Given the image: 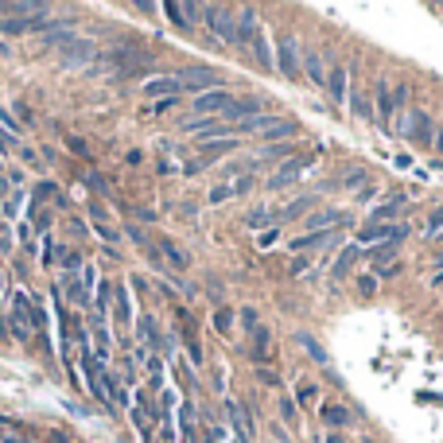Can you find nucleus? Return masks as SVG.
<instances>
[{
	"label": "nucleus",
	"instance_id": "nucleus-15",
	"mask_svg": "<svg viewBox=\"0 0 443 443\" xmlns=\"http://www.w3.org/2000/svg\"><path fill=\"white\" fill-rule=\"evenodd\" d=\"M260 113H265V109H260V101H257V98H242V101L234 98V105L226 109V121H237V125H242V121L260 117Z\"/></svg>",
	"mask_w": 443,
	"mask_h": 443
},
{
	"label": "nucleus",
	"instance_id": "nucleus-10",
	"mask_svg": "<svg viewBox=\"0 0 443 443\" xmlns=\"http://www.w3.org/2000/svg\"><path fill=\"white\" fill-rule=\"evenodd\" d=\"M346 67H331L326 70V98L335 101V105H346L350 101V90H346Z\"/></svg>",
	"mask_w": 443,
	"mask_h": 443
},
{
	"label": "nucleus",
	"instance_id": "nucleus-29",
	"mask_svg": "<svg viewBox=\"0 0 443 443\" xmlns=\"http://www.w3.org/2000/svg\"><path fill=\"white\" fill-rule=\"evenodd\" d=\"M253 343H257V354H268V346H272V335H268V326H253Z\"/></svg>",
	"mask_w": 443,
	"mask_h": 443
},
{
	"label": "nucleus",
	"instance_id": "nucleus-25",
	"mask_svg": "<svg viewBox=\"0 0 443 443\" xmlns=\"http://www.w3.org/2000/svg\"><path fill=\"white\" fill-rule=\"evenodd\" d=\"M369 257H373V272H377V268H389V265H393V257H397V245H373Z\"/></svg>",
	"mask_w": 443,
	"mask_h": 443
},
{
	"label": "nucleus",
	"instance_id": "nucleus-21",
	"mask_svg": "<svg viewBox=\"0 0 443 443\" xmlns=\"http://www.w3.org/2000/svg\"><path fill=\"white\" fill-rule=\"evenodd\" d=\"M90 218H93V226H98V237H101V242H109V245L121 242V230L109 226V222H105V210H101V206H90Z\"/></svg>",
	"mask_w": 443,
	"mask_h": 443
},
{
	"label": "nucleus",
	"instance_id": "nucleus-46",
	"mask_svg": "<svg viewBox=\"0 0 443 443\" xmlns=\"http://www.w3.org/2000/svg\"><path fill=\"white\" fill-rule=\"evenodd\" d=\"M82 284H86V292H90L93 284H98V272H93V268H86V272H82Z\"/></svg>",
	"mask_w": 443,
	"mask_h": 443
},
{
	"label": "nucleus",
	"instance_id": "nucleus-41",
	"mask_svg": "<svg viewBox=\"0 0 443 443\" xmlns=\"http://www.w3.org/2000/svg\"><path fill=\"white\" fill-rule=\"evenodd\" d=\"M288 272H292V276L308 272V257H296V260H288Z\"/></svg>",
	"mask_w": 443,
	"mask_h": 443
},
{
	"label": "nucleus",
	"instance_id": "nucleus-26",
	"mask_svg": "<svg viewBox=\"0 0 443 443\" xmlns=\"http://www.w3.org/2000/svg\"><path fill=\"white\" fill-rule=\"evenodd\" d=\"M311 206H315V199H311V194H303V199H292L284 206V214L280 218H300V214H311Z\"/></svg>",
	"mask_w": 443,
	"mask_h": 443
},
{
	"label": "nucleus",
	"instance_id": "nucleus-1",
	"mask_svg": "<svg viewBox=\"0 0 443 443\" xmlns=\"http://www.w3.org/2000/svg\"><path fill=\"white\" fill-rule=\"evenodd\" d=\"M179 90H191L194 98H202V93H210V90H222V74H218L214 67H187V70H179Z\"/></svg>",
	"mask_w": 443,
	"mask_h": 443
},
{
	"label": "nucleus",
	"instance_id": "nucleus-11",
	"mask_svg": "<svg viewBox=\"0 0 443 443\" xmlns=\"http://www.w3.org/2000/svg\"><path fill=\"white\" fill-rule=\"evenodd\" d=\"M346 218L338 214V210H315V214H308V226L311 234H335L338 226H343Z\"/></svg>",
	"mask_w": 443,
	"mask_h": 443
},
{
	"label": "nucleus",
	"instance_id": "nucleus-9",
	"mask_svg": "<svg viewBox=\"0 0 443 443\" xmlns=\"http://www.w3.org/2000/svg\"><path fill=\"white\" fill-rule=\"evenodd\" d=\"M404 206H409V199H404V194H389L381 206L369 210V226H393V218L401 214Z\"/></svg>",
	"mask_w": 443,
	"mask_h": 443
},
{
	"label": "nucleus",
	"instance_id": "nucleus-35",
	"mask_svg": "<svg viewBox=\"0 0 443 443\" xmlns=\"http://www.w3.org/2000/svg\"><path fill=\"white\" fill-rule=\"evenodd\" d=\"M439 226H443V210H435V214H432V218H428V226H424V234H428V237H435V234H439Z\"/></svg>",
	"mask_w": 443,
	"mask_h": 443
},
{
	"label": "nucleus",
	"instance_id": "nucleus-36",
	"mask_svg": "<svg viewBox=\"0 0 443 443\" xmlns=\"http://www.w3.org/2000/svg\"><path fill=\"white\" fill-rule=\"evenodd\" d=\"M78 260H82V257H78L74 249H59V265H67V268H78Z\"/></svg>",
	"mask_w": 443,
	"mask_h": 443
},
{
	"label": "nucleus",
	"instance_id": "nucleus-54",
	"mask_svg": "<svg viewBox=\"0 0 443 443\" xmlns=\"http://www.w3.org/2000/svg\"><path fill=\"white\" fill-rule=\"evenodd\" d=\"M439 268H443V257H439Z\"/></svg>",
	"mask_w": 443,
	"mask_h": 443
},
{
	"label": "nucleus",
	"instance_id": "nucleus-32",
	"mask_svg": "<svg viewBox=\"0 0 443 443\" xmlns=\"http://www.w3.org/2000/svg\"><path fill=\"white\" fill-rule=\"evenodd\" d=\"M140 338H144V343H152V346H156V323H152L148 315H140Z\"/></svg>",
	"mask_w": 443,
	"mask_h": 443
},
{
	"label": "nucleus",
	"instance_id": "nucleus-14",
	"mask_svg": "<svg viewBox=\"0 0 443 443\" xmlns=\"http://www.w3.org/2000/svg\"><path fill=\"white\" fill-rule=\"evenodd\" d=\"M338 242V230L335 234H303V237H292V245H288V249L292 253H311V249H319V245H335Z\"/></svg>",
	"mask_w": 443,
	"mask_h": 443
},
{
	"label": "nucleus",
	"instance_id": "nucleus-50",
	"mask_svg": "<svg viewBox=\"0 0 443 443\" xmlns=\"http://www.w3.org/2000/svg\"><path fill=\"white\" fill-rule=\"evenodd\" d=\"M326 443H343V435H338V432H331V435H326Z\"/></svg>",
	"mask_w": 443,
	"mask_h": 443
},
{
	"label": "nucleus",
	"instance_id": "nucleus-48",
	"mask_svg": "<svg viewBox=\"0 0 443 443\" xmlns=\"http://www.w3.org/2000/svg\"><path fill=\"white\" fill-rule=\"evenodd\" d=\"M435 152H443V128H435V140H432Z\"/></svg>",
	"mask_w": 443,
	"mask_h": 443
},
{
	"label": "nucleus",
	"instance_id": "nucleus-5",
	"mask_svg": "<svg viewBox=\"0 0 443 443\" xmlns=\"http://www.w3.org/2000/svg\"><path fill=\"white\" fill-rule=\"evenodd\" d=\"M230 105H234V98H230L226 90H210V93H202V98H194V113H199V121H206V117H226Z\"/></svg>",
	"mask_w": 443,
	"mask_h": 443
},
{
	"label": "nucleus",
	"instance_id": "nucleus-17",
	"mask_svg": "<svg viewBox=\"0 0 443 443\" xmlns=\"http://www.w3.org/2000/svg\"><path fill=\"white\" fill-rule=\"evenodd\" d=\"M144 93L156 101L164 98H179V78H152V82H144Z\"/></svg>",
	"mask_w": 443,
	"mask_h": 443
},
{
	"label": "nucleus",
	"instance_id": "nucleus-22",
	"mask_svg": "<svg viewBox=\"0 0 443 443\" xmlns=\"http://www.w3.org/2000/svg\"><path fill=\"white\" fill-rule=\"evenodd\" d=\"M194 148L202 152L199 164H210V159H218V156H226V152H234L237 144H234V140H210V144H194Z\"/></svg>",
	"mask_w": 443,
	"mask_h": 443
},
{
	"label": "nucleus",
	"instance_id": "nucleus-28",
	"mask_svg": "<svg viewBox=\"0 0 443 443\" xmlns=\"http://www.w3.org/2000/svg\"><path fill=\"white\" fill-rule=\"evenodd\" d=\"M214 326H218V335H230V331H234V311L218 308L214 311Z\"/></svg>",
	"mask_w": 443,
	"mask_h": 443
},
{
	"label": "nucleus",
	"instance_id": "nucleus-7",
	"mask_svg": "<svg viewBox=\"0 0 443 443\" xmlns=\"http://www.w3.org/2000/svg\"><path fill=\"white\" fill-rule=\"evenodd\" d=\"M315 164V156H296V159H288V164H280L276 168V176L268 179V187L272 191H280V187H288V183H296V179H303V171Z\"/></svg>",
	"mask_w": 443,
	"mask_h": 443
},
{
	"label": "nucleus",
	"instance_id": "nucleus-12",
	"mask_svg": "<svg viewBox=\"0 0 443 443\" xmlns=\"http://www.w3.org/2000/svg\"><path fill=\"white\" fill-rule=\"evenodd\" d=\"M319 420H323L326 428H335V432H343V428L354 424L350 409H343V404H319Z\"/></svg>",
	"mask_w": 443,
	"mask_h": 443
},
{
	"label": "nucleus",
	"instance_id": "nucleus-51",
	"mask_svg": "<svg viewBox=\"0 0 443 443\" xmlns=\"http://www.w3.org/2000/svg\"><path fill=\"white\" fill-rule=\"evenodd\" d=\"M4 191H8V179H4V176H0V194H4Z\"/></svg>",
	"mask_w": 443,
	"mask_h": 443
},
{
	"label": "nucleus",
	"instance_id": "nucleus-45",
	"mask_svg": "<svg viewBox=\"0 0 443 443\" xmlns=\"http://www.w3.org/2000/svg\"><path fill=\"white\" fill-rule=\"evenodd\" d=\"M70 152H74V156H86V140H78V136H70Z\"/></svg>",
	"mask_w": 443,
	"mask_h": 443
},
{
	"label": "nucleus",
	"instance_id": "nucleus-31",
	"mask_svg": "<svg viewBox=\"0 0 443 443\" xmlns=\"http://www.w3.org/2000/svg\"><path fill=\"white\" fill-rule=\"evenodd\" d=\"M350 105H354V113H358V117L373 121V109H369V101L362 98V93H350Z\"/></svg>",
	"mask_w": 443,
	"mask_h": 443
},
{
	"label": "nucleus",
	"instance_id": "nucleus-19",
	"mask_svg": "<svg viewBox=\"0 0 443 443\" xmlns=\"http://www.w3.org/2000/svg\"><path fill=\"white\" fill-rule=\"evenodd\" d=\"M303 78L308 86H326V74H323V62H319V51H303Z\"/></svg>",
	"mask_w": 443,
	"mask_h": 443
},
{
	"label": "nucleus",
	"instance_id": "nucleus-24",
	"mask_svg": "<svg viewBox=\"0 0 443 443\" xmlns=\"http://www.w3.org/2000/svg\"><path fill=\"white\" fill-rule=\"evenodd\" d=\"M358 257H362V249H358V245H346V249H343V257L335 260V268H331V272H335V276H346V272H350V265H358Z\"/></svg>",
	"mask_w": 443,
	"mask_h": 443
},
{
	"label": "nucleus",
	"instance_id": "nucleus-38",
	"mask_svg": "<svg viewBox=\"0 0 443 443\" xmlns=\"http://www.w3.org/2000/svg\"><path fill=\"white\" fill-rule=\"evenodd\" d=\"M276 237H280V230L272 226V230H265V234L257 237V245H260V249H268V245H276Z\"/></svg>",
	"mask_w": 443,
	"mask_h": 443
},
{
	"label": "nucleus",
	"instance_id": "nucleus-18",
	"mask_svg": "<svg viewBox=\"0 0 443 443\" xmlns=\"http://www.w3.org/2000/svg\"><path fill=\"white\" fill-rule=\"evenodd\" d=\"M62 292H67V300L74 303V308H90V292H86V284L78 280L74 272L62 276Z\"/></svg>",
	"mask_w": 443,
	"mask_h": 443
},
{
	"label": "nucleus",
	"instance_id": "nucleus-13",
	"mask_svg": "<svg viewBox=\"0 0 443 443\" xmlns=\"http://www.w3.org/2000/svg\"><path fill=\"white\" fill-rule=\"evenodd\" d=\"M156 249H159V257H164V265H168L171 272H187V265H191V260H187V253L179 249L176 242H168V237H164V242H159Z\"/></svg>",
	"mask_w": 443,
	"mask_h": 443
},
{
	"label": "nucleus",
	"instance_id": "nucleus-34",
	"mask_svg": "<svg viewBox=\"0 0 443 443\" xmlns=\"http://www.w3.org/2000/svg\"><path fill=\"white\" fill-rule=\"evenodd\" d=\"M179 105V98H164V101H152V113H156V117H159V113H171V109H176Z\"/></svg>",
	"mask_w": 443,
	"mask_h": 443
},
{
	"label": "nucleus",
	"instance_id": "nucleus-3",
	"mask_svg": "<svg viewBox=\"0 0 443 443\" xmlns=\"http://www.w3.org/2000/svg\"><path fill=\"white\" fill-rule=\"evenodd\" d=\"M276 67H280V74H284L288 82H303V67H300V43H296L292 35H284V39L276 43Z\"/></svg>",
	"mask_w": 443,
	"mask_h": 443
},
{
	"label": "nucleus",
	"instance_id": "nucleus-53",
	"mask_svg": "<svg viewBox=\"0 0 443 443\" xmlns=\"http://www.w3.org/2000/svg\"><path fill=\"white\" fill-rule=\"evenodd\" d=\"M0 284H4V272H0Z\"/></svg>",
	"mask_w": 443,
	"mask_h": 443
},
{
	"label": "nucleus",
	"instance_id": "nucleus-16",
	"mask_svg": "<svg viewBox=\"0 0 443 443\" xmlns=\"http://www.w3.org/2000/svg\"><path fill=\"white\" fill-rule=\"evenodd\" d=\"M226 412H230V424H234L237 439L249 443V439H253V424H249V416H245V409H242L237 401H226Z\"/></svg>",
	"mask_w": 443,
	"mask_h": 443
},
{
	"label": "nucleus",
	"instance_id": "nucleus-20",
	"mask_svg": "<svg viewBox=\"0 0 443 443\" xmlns=\"http://www.w3.org/2000/svg\"><path fill=\"white\" fill-rule=\"evenodd\" d=\"M164 12L171 16L176 27H191L194 16H199V4H164Z\"/></svg>",
	"mask_w": 443,
	"mask_h": 443
},
{
	"label": "nucleus",
	"instance_id": "nucleus-30",
	"mask_svg": "<svg viewBox=\"0 0 443 443\" xmlns=\"http://www.w3.org/2000/svg\"><path fill=\"white\" fill-rule=\"evenodd\" d=\"M117 319H121V326L133 319V308H128V292L125 288H117Z\"/></svg>",
	"mask_w": 443,
	"mask_h": 443
},
{
	"label": "nucleus",
	"instance_id": "nucleus-49",
	"mask_svg": "<svg viewBox=\"0 0 443 443\" xmlns=\"http://www.w3.org/2000/svg\"><path fill=\"white\" fill-rule=\"evenodd\" d=\"M8 148H12V140H8L4 133H0V152H8Z\"/></svg>",
	"mask_w": 443,
	"mask_h": 443
},
{
	"label": "nucleus",
	"instance_id": "nucleus-39",
	"mask_svg": "<svg viewBox=\"0 0 443 443\" xmlns=\"http://www.w3.org/2000/svg\"><path fill=\"white\" fill-rule=\"evenodd\" d=\"M346 187H358V183H366V171L362 168H354V171H346V179H343Z\"/></svg>",
	"mask_w": 443,
	"mask_h": 443
},
{
	"label": "nucleus",
	"instance_id": "nucleus-42",
	"mask_svg": "<svg viewBox=\"0 0 443 443\" xmlns=\"http://www.w3.org/2000/svg\"><path fill=\"white\" fill-rule=\"evenodd\" d=\"M55 194H59V191H55L51 183H39V187H35V199H55Z\"/></svg>",
	"mask_w": 443,
	"mask_h": 443
},
{
	"label": "nucleus",
	"instance_id": "nucleus-6",
	"mask_svg": "<svg viewBox=\"0 0 443 443\" xmlns=\"http://www.w3.org/2000/svg\"><path fill=\"white\" fill-rule=\"evenodd\" d=\"M296 133H300V125H296V121H284V117H268L265 125L257 128L260 144H284V140H296Z\"/></svg>",
	"mask_w": 443,
	"mask_h": 443
},
{
	"label": "nucleus",
	"instance_id": "nucleus-2",
	"mask_svg": "<svg viewBox=\"0 0 443 443\" xmlns=\"http://www.w3.org/2000/svg\"><path fill=\"white\" fill-rule=\"evenodd\" d=\"M199 16H206L210 32L222 43H234L237 47V16L230 8H218V4H199Z\"/></svg>",
	"mask_w": 443,
	"mask_h": 443
},
{
	"label": "nucleus",
	"instance_id": "nucleus-23",
	"mask_svg": "<svg viewBox=\"0 0 443 443\" xmlns=\"http://www.w3.org/2000/svg\"><path fill=\"white\" fill-rule=\"evenodd\" d=\"M272 222H276V214H272V210H265V206L245 214V226H249V230H260V234H265V230H272Z\"/></svg>",
	"mask_w": 443,
	"mask_h": 443
},
{
	"label": "nucleus",
	"instance_id": "nucleus-47",
	"mask_svg": "<svg viewBox=\"0 0 443 443\" xmlns=\"http://www.w3.org/2000/svg\"><path fill=\"white\" fill-rule=\"evenodd\" d=\"M300 401H303V404L315 401V385H303V389H300Z\"/></svg>",
	"mask_w": 443,
	"mask_h": 443
},
{
	"label": "nucleus",
	"instance_id": "nucleus-37",
	"mask_svg": "<svg viewBox=\"0 0 443 443\" xmlns=\"http://www.w3.org/2000/svg\"><path fill=\"white\" fill-rule=\"evenodd\" d=\"M358 292L362 296H373L377 292V280H373V276H358Z\"/></svg>",
	"mask_w": 443,
	"mask_h": 443
},
{
	"label": "nucleus",
	"instance_id": "nucleus-52",
	"mask_svg": "<svg viewBox=\"0 0 443 443\" xmlns=\"http://www.w3.org/2000/svg\"><path fill=\"white\" fill-rule=\"evenodd\" d=\"M358 443H373V439H358Z\"/></svg>",
	"mask_w": 443,
	"mask_h": 443
},
{
	"label": "nucleus",
	"instance_id": "nucleus-44",
	"mask_svg": "<svg viewBox=\"0 0 443 443\" xmlns=\"http://www.w3.org/2000/svg\"><path fill=\"white\" fill-rule=\"evenodd\" d=\"M249 187H253V176H242V179H237V183H234V194H245V191H249Z\"/></svg>",
	"mask_w": 443,
	"mask_h": 443
},
{
	"label": "nucleus",
	"instance_id": "nucleus-27",
	"mask_svg": "<svg viewBox=\"0 0 443 443\" xmlns=\"http://www.w3.org/2000/svg\"><path fill=\"white\" fill-rule=\"evenodd\" d=\"M300 346H303V350H308L311 358L319 362V366H326V350H323V346H319V343H315V338H311V335H300Z\"/></svg>",
	"mask_w": 443,
	"mask_h": 443
},
{
	"label": "nucleus",
	"instance_id": "nucleus-40",
	"mask_svg": "<svg viewBox=\"0 0 443 443\" xmlns=\"http://www.w3.org/2000/svg\"><path fill=\"white\" fill-rule=\"evenodd\" d=\"M284 152H296V144H272V148H265V156H284Z\"/></svg>",
	"mask_w": 443,
	"mask_h": 443
},
{
	"label": "nucleus",
	"instance_id": "nucleus-4",
	"mask_svg": "<svg viewBox=\"0 0 443 443\" xmlns=\"http://www.w3.org/2000/svg\"><path fill=\"white\" fill-rule=\"evenodd\" d=\"M82 377H86V385H90V393L98 397V401H109V373L101 369V358H93L90 350L82 354Z\"/></svg>",
	"mask_w": 443,
	"mask_h": 443
},
{
	"label": "nucleus",
	"instance_id": "nucleus-8",
	"mask_svg": "<svg viewBox=\"0 0 443 443\" xmlns=\"http://www.w3.org/2000/svg\"><path fill=\"white\" fill-rule=\"evenodd\" d=\"M409 140H412V144H420V148H432V140H435V125H432V117H428L424 109H412Z\"/></svg>",
	"mask_w": 443,
	"mask_h": 443
},
{
	"label": "nucleus",
	"instance_id": "nucleus-33",
	"mask_svg": "<svg viewBox=\"0 0 443 443\" xmlns=\"http://www.w3.org/2000/svg\"><path fill=\"white\" fill-rule=\"evenodd\" d=\"M226 199H234V187H230V183H222V187L210 191V202H214V206H218V202H226Z\"/></svg>",
	"mask_w": 443,
	"mask_h": 443
},
{
	"label": "nucleus",
	"instance_id": "nucleus-43",
	"mask_svg": "<svg viewBox=\"0 0 443 443\" xmlns=\"http://www.w3.org/2000/svg\"><path fill=\"white\" fill-rule=\"evenodd\" d=\"M280 416H284V420H292V424H296V404H292V401H280Z\"/></svg>",
	"mask_w": 443,
	"mask_h": 443
}]
</instances>
